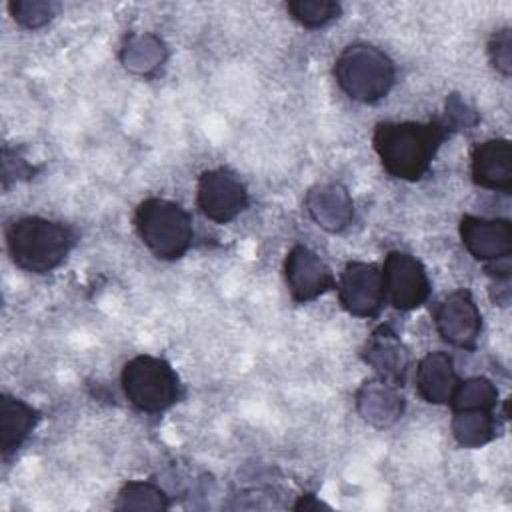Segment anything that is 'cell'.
<instances>
[{
    "instance_id": "obj_19",
    "label": "cell",
    "mask_w": 512,
    "mask_h": 512,
    "mask_svg": "<svg viewBox=\"0 0 512 512\" xmlns=\"http://www.w3.org/2000/svg\"><path fill=\"white\" fill-rule=\"evenodd\" d=\"M452 414V434L460 446L480 448L496 438L494 410H456Z\"/></svg>"
},
{
    "instance_id": "obj_14",
    "label": "cell",
    "mask_w": 512,
    "mask_h": 512,
    "mask_svg": "<svg viewBox=\"0 0 512 512\" xmlns=\"http://www.w3.org/2000/svg\"><path fill=\"white\" fill-rule=\"evenodd\" d=\"M304 204L310 218L328 232H342L354 218L352 198L338 182H326L310 188Z\"/></svg>"
},
{
    "instance_id": "obj_8",
    "label": "cell",
    "mask_w": 512,
    "mask_h": 512,
    "mask_svg": "<svg viewBox=\"0 0 512 512\" xmlns=\"http://www.w3.org/2000/svg\"><path fill=\"white\" fill-rule=\"evenodd\" d=\"M342 308L358 318H376L386 302L382 270L368 262H348L336 282Z\"/></svg>"
},
{
    "instance_id": "obj_27",
    "label": "cell",
    "mask_w": 512,
    "mask_h": 512,
    "mask_svg": "<svg viewBox=\"0 0 512 512\" xmlns=\"http://www.w3.org/2000/svg\"><path fill=\"white\" fill-rule=\"evenodd\" d=\"M292 508H294V510H320V508L330 510V506L324 504V502H320V500H316L314 494H304V496H300V500H298Z\"/></svg>"
},
{
    "instance_id": "obj_25",
    "label": "cell",
    "mask_w": 512,
    "mask_h": 512,
    "mask_svg": "<svg viewBox=\"0 0 512 512\" xmlns=\"http://www.w3.org/2000/svg\"><path fill=\"white\" fill-rule=\"evenodd\" d=\"M36 174V168L28 164L22 156H18L16 150H10L8 146L2 148V188L6 190L10 182L26 180Z\"/></svg>"
},
{
    "instance_id": "obj_4",
    "label": "cell",
    "mask_w": 512,
    "mask_h": 512,
    "mask_svg": "<svg viewBox=\"0 0 512 512\" xmlns=\"http://www.w3.org/2000/svg\"><path fill=\"white\" fill-rule=\"evenodd\" d=\"M134 226L144 246L160 260L182 258L194 238L190 214L166 198L142 200L134 212Z\"/></svg>"
},
{
    "instance_id": "obj_23",
    "label": "cell",
    "mask_w": 512,
    "mask_h": 512,
    "mask_svg": "<svg viewBox=\"0 0 512 512\" xmlns=\"http://www.w3.org/2000/svg\"><path fill=\"white\" fill-rule=\"evenodd\" d=\"M8 10L20 26L28 30H36L48 24L56 16V12L60 10V4L50 0H14L8 4Z\"/></svg>"
},
{
    "instance_id": "obj_7",
    "label": "cell",
    "mask_w": 512,
    "mask_h": 512,
    "mask_svg": "<svg viewBox=\"0 0 512 512\" xmlns=\"http://www.w3.org/2000/svg\"><path fill=\"white\" fill-rule=\"evenodd\" d=\"M196 204L208 220L226 224L246 210L248 190L244 182L228 168L206 170L198 178Z\"/></svg>"
},
{
    "instance_id": "obj_18",
    "label": "cell",
    "mask_w": 512,
    "mask_h": 512,
    "mask_svg": "<svg viewBox=\"0 0 512 512\" xmlns=\"http://www.w3.org/2000/svg\"><path fill=\"white\" fill-rule=\"evenodd\" d=\"M166 56L168 52L164 42L150 32L126 36L120 50V60L126 66V70L140 76H148L156 72L166 62Z\"/></svg>"
},
{
    "instance_id": "obj_3",
    "label": "cell",
    "mask_w": 512,
    "mask_h": 512,
    "mask_svg": "<svg viewBox=\"0 0 512 512\" xmlns=\"http://www.w3.org/2000/svg\"><path fill=\"white\" fill-rule=\"evenodd\" d=\"M334 78L348 98L374 104L392 90L396 66L384 50L366 42H354L336 56Z\"/></svg>"
},
{
    "instance_id": "obj_11",
    "label": "cell",
    "mask_w": 512,
    "mask_h": 512,
    "mask_svg": "<svg viewBox=\"0 0 512 512\" xmlns=\"http://www.w3.org/2000/svg\"><path fill=\"white\" fill-rule=\"evenodd\" d=\"M460 240L480 262L492 264L512 254V224L506 218H482L464 214L460 218Z\"/></svg>"
},
{
    "instance_id": "obj_20",
    "label": "cell",
    "mask_w": 512,
    "mask_h": 512,
    "mask_svg": "<svg viewBox=\"0 0 512 512\" xmlns=\"http://www.w3.org/2000/svg\"><path fill=\"white\" fill-rule=\"evenodd\" d=\"M116 510H150V512H164L170 508V500L166 492L148 480H130L126 482L118 496H116Z\"/></svg>"
},
{
    "instance_id": "obj_6",
    "label": "cell",
    "mask_w": 512,
    "mask_h": 512,
    "mask_svg": "<svg viewBox=\"0 0 512 512\" xmlns=\"http://www.w3.org/2000/svg\"><path fill=\"white\" fill-rule=\"evenodd\" d=\"M382 270L386 300L402 312L422 306L430 296V278L418 258L394 250L386 256Z\"/></svg>"
},
{
    "instance_id": "obj_12",
    "label": "cell",
    "mask_w": 512,
    "mask_h": 512,
    "mask_svg": "<svg viewBox=\"0 0 512 512\" xmlns=\"http://www.w3.org/2000/svg\"><path fill=\"white\" fill-rule=\"evenodd\" d=\"M360 356L380 380H386L398 388L404 386L410 358L406 346L402 344L400 336L394 332L392 326L380 324L368 336Z\"/></svg>"
},
{
    "instance_id": "obj_21",
    "label": "cell",
    "mask_w": 512,
    "mask_h": 512,
    "mask_svg": "<svg viewBox=\"0 0 512 512\" xmlns=\"http://www.w3.org/2000/svg\"><path fill=\"white\" fill-rule=\"evenodd\" d=\"M452 412L456 410H494L498 404L496 386L484 376H472L460 380L450 402Z\"/></svg>"
},
{
    "instance_id": "obj_13",
    "label": "cell",
    "mask_w": 512,
    "mask_h": 512,
    "mask_svg": "<svg viewBox=\"0 0 512 512\" xmlns=\"http://www.w3.org/2000/svg\"><path fill=\"white\" fill-rule=\"evenodd\" d=\"M470 172L476 186L512 192V146L506 138H492L472 148Z\"/></svg>"
},
{
    "instance_id": "obj_24",
    "label": "cell",
    "mask_w": 512,
    "mask_h": 512,
    "mask_svg": "<svg viewBox=\"0 0 512 512\" xmlns=\"http://www.w3.org/2000/svg\"><path fill=\"white\" fill-rule=\"evenodd\" d=\"M488 58L490 64L502 74V76H510L512 72V34H510V26H504L500 30H496L490 40H488Z\"/></svg>"
},
{
    "instance_id": "obj_2",
    "label": "cell",
    "mask_w": 512,
    "mask_h": 512,
    "mask_svg": "<svg viewBox=\"0 0 512 512\" xmlns=\"http://www.w3.org/2000/svg\"><path fill=\"white\" fill-rule=\"evenodd\" d=\"M4 238L12 262L32 274H48L58 268L76 244V232L68 224L42 216L12 220Z\"/></svg>"
},
{
    "instance_id": "obj_9",
    "label": "cell",
    "mask_w": 512,
    "mask_h": 512,
    "mask_svg": "<svg viewBox=\"0 0 512 512\" xmlns=\"http://www.w3.org/2000/svg\"><path fill=\"white\" fill-rule=\"evenodd\" d=\"M434 324L444 342L462 350H474L482 330V316L472 294L466 288H458L438 302Z\"/></svg>"
},
{
    "instance_id": "obj_1",
    "label": "cell",
    "mask_w": 512,
    "mask_h": 512,
    "mask_svg": "<svg viewBox=\"0 0 512 512\" xmlns=\"http://www.w3.org/2000/svg\"><path fill=\"white\" fill-rule=\"evenodd\" d=\"M454 130L444 118L430 122H380L374 128L372 144L382 168L400 180H420Z\"/></svg>"
},
{
    "instance_id": "obj_22",
    "label": "cell",
    "mask_w": 512,
    "mask_h": 512,
    "mask_svg": "<svg viewBox=\"0 0 512 512\" xmlns=\"http://www.w3.org/2000/svg\"><path fill=\"white\" fill-rule=\"evenodd\" d=\"M286 10L300 26L316 30L336 20L342 12V6L332 0H292L286 4Z\"/></svg>"
},
{
    "instance_id": "obj_17",
    "label": "cell",
    "mask_w": 512,
    "mask_h": 512,
    "mask_svg": "<svg viewBox=\"0 0 512 512\" xmlns=\"http://www.w3.org/2000/svg\"><path fill=\"white\" fill-rule=\"evenodd\" d=\"M38 420L40 412L28 402L10 394L0 396V450L6 462L28 440Z\"/></svg>"
},
{
    "instance_id": "obj_10",
    "label": "cell",
    "mask_w": 512,
    "mask_h": 512,
    "mask_svg": "<svg viewBox=\"0 0 512 512\" xmlns=\"http://www.w3.org/2000/svg\"><path fill=\"white\" fill-rule=\"evenodd\" d=\"M284 278L294 302L306 304L336 288V280L322 258L308 246L296 244L284 260Z\"/></svg>"
},
{
    "instance_id": "obj_16",
    "label": "cell",
    "mask_w": 512,
    "mask_h": 512,
    "mask_svg": "<svg viewBox=\"0 0 512 512\" xmlns=\"http://www.w3.org/2000/svg\"><path fill=\"white\" fill-rule=\"evenodd\" d=\"M460 378L446 352H428L416 368V390L428 404H448Z\"/></svg>"
},
{
    "instance_id": "obj_15",
    "label": "cell",
    "mask_w": 512,
    "mask_h": 512,
    "mask_svg": "<svg viewBox=\"0 0 512 512\" xmlns=\"http://www.w3.org/2000/svg\"><path fill=\"white\" fill-rule=\"evenodd\" d=\"M356 410L368 424L386 428L402 418L404 396L398 392V386L376 376L356 390Z\"/></svg>"
},
{
    "instance_id": "obj_26",
    "label": "cell",
    "mask_w": 512,
    "mask_h": 512,
    "mask_svg": "<svg viewBox=\"0 0 512 512\" xmlns=\"http://www.w3.org/2000/svg\"><path fill=\"white\" fill-rule=\"evenodd\" d=\"M444 122L456 132V130H466L478 122V114L474 108H470L458 94H450L446 100V118Z\"/></svg>"
},
{
    "instance_id": "obj_5",
    "label": "cell",
    "mask_w": 512,
    "mask_h": 512,
    "mask_svg": "<svg viewBox=\"0 0 512 512\" xmlns=\"http://www.w3.org/2000/svg\"><path fill=\"white\" fill-rule=\"evenodd\" d=\"M126 400L140 412L158 414L180 400V380L174 368L158 356L140 354L128 360L120 374Z\"/></svg>"
}]
</instances>
